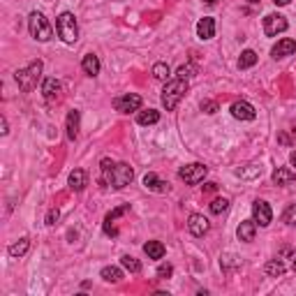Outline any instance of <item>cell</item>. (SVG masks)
Wrapping results in <instances>:
<instances>
[{
    "mask_svg": "<svg viewBox=\"0 0 296 296\" xmlns=\"http://www.w3.org/2000/svg\"><path fill=\"white\" fill-rule=\"evenodd\" d=\"M100 169H102V183L109 187H116V190H123L134 178V169L130 165H125V162H111L109 157H104L100 162Z\"/></svg>",
    "mask_w": 296,
    "mask_h": 296,
    "instance_id": "cell-1",
    "label": "cell"
},
{
    "mask_svg": "<svg viewBox=\"0 0 296 296\" xmlns=\"http://www.w3.org/2000/svg\"><path fill=\"white\" fill-rule=\"evenodd\" d=\"M187 93V79H171L167 81L165 86V91H162V104H165L167 111H174L176 106H178V102L185 97Z\"/></svg>",
    "mask_w": 296,
    "mask_h": 296,
    "instance_id": "cell-2",
    "label": "cell"
},
{
    "mask_svg": "<svg viewBox=\"0 0 296 296\" xmlns=\"http://www.w3.org/2000/svg\"><path fill=\"white\" fill-rule=\"evenodd\" d=\"M42 61H33L28 67H23V70H19L14 74V79H16V84H19V88L23 93H31L33 88L37 86V81H40V76H42Z\"/></svg>",
    "mask_w": 296,
    "mask_h": 296,
    "instance_id": "cell-3",
    "label": "cell"
},
{
    "mask_svg": "<svg viewBox=\"0 0 296 296\" xmlns=\"http://www.w3.org/2000/svg\"><path fill=\"white\" fill-rule=\"evenodd\" d=\"M56 31L61 35V40L65 44H74L76 37H79V25H76V19L72 12H63L58 19H56Z\"/></svg>",
    "mask_w": 296,
    "mask_h": 296,
    "instance_id": "cell-4",
    "label": "cell"
},
{
    "mask_svg": "<svg viewBox=\"0 0 296 296\" xmlns=\"http://www.w3.org/2000/svg\"><path fill=\"white\" fill-rule=\"evenodd\" d=\"M28 31H31V35L35 37L37 42H49L51 35H53L49 21H46L44 14H40V12H33V14L28 16Z\"/></svg>",
    "mask_w": 296,
    "mask_h": 296,
    "instance_id": "cell-5",
    "label": "cell"
},
{
    "mask_svg": "<svg viewBox=\"0 0 296 296\" xmlns=\"http://www.w3.org/2000/svg\"><path fill=\"white\" fill-rule=\"evenodd\" d=\"M206 171H208V167H204L201 162H192V165H185L178 169V178L185 181L187 185H197L206 178Z\"/></svg>",
    "mask_w": 296,
    "mask_h": 296,
    "instance_id": "cell-6",
    "label": "cell"
},
{
    "mask_svg": "<svg viewBox=\"0 0 296 296\" xmlns=\"http://www.w3.org/2000/svg\"><path fill=\"white\" fill-rule=\"evenodd\" d=\"M252 220L257 222L259 227H268L273 220V213H271V206L266 204L264 199H257L252 204Z\"/></svg>",
    "mask_w": 296,
    "mask_h": 296,
    "instance_id": "cell-7",
    "label": "cell"
},
{
    "mask_svg": "<svg viewBox=\"0 0 296 296\" xmlns=\"http://www.w3.org/2000/svg\"><path fill=\"white\" fill-rule=\"evenodd\" d=\"M114 109L121 111V114H130V111H139L141 109V97L134 95V93H127V95H121L114 100Z\"/></svg>",
    "mask_w": 296,
    "mask_h": 296,
    "instance_id": "cell-8",
    "label": "cell"
},
{
    "mask_svg": "<svg viewBox=\"0 0 296 296\" xmlns=\"http://www.w3.org/2000/svg\"><path fill=\"white\" fill-rule=\"evenodd\" d=\"M61 93H63L61 81L53 79V76L44 79V84H42V95H44L46 104H56V102L61 100Z\"/></svg>",
    "mask_w": 296,
    "mask_h": 296,
    "instance_id": "cell-9",
    "label": "cell"
},
{
    "mask_svg": "<svg viewBox=\"0 0 296 296\" xmlns=\"http://www.w3.org/2000/svg\"><path fill=\"white\" fill-rule=\"evenodd\" d=\"M287 25H289V23H287V19L282 14H268L264 19V33L268 37H276L278 33L287 31Z\"/></svg>",
    "mask_w": 296,
    "mask_h": 296,
    "instance_id": "cell-10",
    "label": "cell"
},
{
    "mask_svg": "<svg viewBox=\"0 0 296 296\" xmlns=\"http://www.w3.org/2000/svg\"><path fill=\"white\" fill-rule=\"evenodd\" d=\"M130 211V204H123V206H118V208H114V211L109 213V216L104 218V234L106 236H111V238H116L118 236V229H116V220L121 216H125V213Z\"/></svg>",
    "mask_w": 296,
    "mask_h": 296,
    "instance_id": "cell-11",
    "label": "cell"
},
{
    "mask_svg": "<svg viewBox=\"0 0 296 296\" xmlns=\"http://www.w3.org/2000/svg\"><path fill=\"white\" fill-rule=\"evenodd\" d=\"M231 116H234L236 121H255L257 111L250 102L241 100V102H234V104H231Z\"/></svg>",
    "mask_w": 296,
    "mask_h": 296,
    "instance_id": "cell-12",
    "label": "cell"
},
{
    "mask_svg": "<svg viewBox=\"0 0 296 296\" xmlns=\"http://www.w3.org/2000/svg\"><path fill=\"white\" fill-rule=\"evenodd\" d=\"M187 229H190L192 236H204L206 231L211 229V222L206 220L204 216H199V213H192V216L187 218Z\"/></svg>",
    "mask_w": 296,
    "mask_h": 296,
    "instance_id": "cell-13",
    "label": "cell"
},
{
    "mask_svg": "<svg viewBox=\"0 0 296 296\" xmlns=\"http://www.w3.org/2000/svg\"><path fill=\"white\" fill-rule=\"evenodd\" d=\"M296 53V42L289 40V37H285V40H280L276 46L271 49V56L273 58H287V56H294Z\"/></svg>",
    "mask_w": 296,
    "mask_h": 296,
    "instance_id": "cell-14",
    "label": "cell"
},
{
    "mask_svg": "<svg viewBox=\"0 0 296 296\" xmlns=\"http://www.w3.org/2000/svg\"><path fill=\"white\" fill-rule=\"evenodd\" d=\"M255 231H257V222L255 220H243L236 229V236H238V241L243 243H250L255 241Z\"/></svg>",
    "mask_w": 296,
    "mask_h": 296,
    "instance_id": "cell-15",
    "label": "cell"
},
{
    "mask_svg": "<svg viewBox=\"0 0 296 296\" xmlns=\"http://www.w3.org/2000/svg\"><path fill=\"white\" fill-rule=\"evenodd\" d=\"M197 35H199V40H213L216 37V21L211 16H204L197 23Z\"/></svg>",
    "mask_w": 296,
    "mask_h": 296,
    "instance_id": "cell-16",
    "label": "cell"
},
{
    "mask_svg": "<svg viewBox=\"0 0 296 296\" xmlns=\"http://www.w3.org/2000/svg\"><path fill=\"white\" fill-rule=\"evenodd\" d=\"M144 187L146 190H153V192H169V183L160 181L157 174H153V171L144 176Z\"/></svg>",
    "mask_w": 296,
    "mask_h": 296,
    "instance_id": "cell-17",
    "label": "cell"
},
{
    "mask_svg": "<svg viewBox=\"0 0 296 296\" xmlns=\"http://www.w3.org/2000/svg\"><path fill=\"white\" fill-rule=\"evenodd\" d=\"M273 183L276 185H289V183H294L296 181V174L291 169H287V167H278L276 171H273Z\"/></svg>",
    "mask_w": 296,
    "mask_h": 296,
    "instance_id": "cell-18",
    "label": "cell"
},
{
    "mask_svg": "<svg viewBox=\"0 0 296 296\" xmlns=\"http://www.w3.org/2000/svg\"><path fill=\"white\" fill-rule=\"evenodd\" d=\"M81 70H84L88 76H97V74H100V58H97L95 53L84 56V61H81Z\"/></svg>",
    "mask_w": 296,
    "mask_h": 296,
    "instance_id": "cell-19",
    "label": "cell"
},
{
    "mask_svg": "<svg viewBox=\"0 0 296 296\" xmlns=\"http://www.w3.org/2000/svg\"><path fill=\"white\" fill-rule=\"evenodd\" d=\"M79 118H81V114L76 109H72L67 114V139L70 141H74L79 137Z\"/></svg>",
    "mask_w": 296,
    "mask_h": 296,
    "instance_id": "cell-20",
    "label": "cell"
},
{
    "mask_svg": "<svg viewBox=\"0 0 296 296\" xmlns=\"http://www.w3.org/2000/svg\"><path fill=\"white\" fill-rule=\"evenodd\" d=\"M86 183H88V176H86V171L84 169H74L70 174V187L74 192H81L86 187Z\"/></svg>",
    "mask_w": 296,
    "mask_h": 296,
    "instance_id": "cell-21",
    "label": "cell"
},
{
    "mask_svg": "<svg viewBox=\"0 0 296 296\" xmlns=\"http://www.w3.org/2000/svg\"><path fill=\"white\" fill-rule=\"evenodd\" d=\"M144 252L148 255V259H162L167 250H165V246H162L160 241H148L144 246Z\"/></svg>",
    "mask_w": 296,
    "mask_h": 296,
    "instance_id": "cell-22",
    "label": "cell"
},
{
    "mask_svg": "<svg viewBox=\"0 0 296 296\" xmlns=\"http://www.w3.org/2000/svg\"><path fill=\"white\" fill-rule=\"evenodd\" d=\"M28 248H31V238H19L16 243H12L7 248V252H10V257H23L28 252Z\"/></svg>",
    "mask_w": 296,
    "mask_h": 296,
    "instance_id": "cell-23",
    "label": "cell"
},
{
    "mask_svg": "<svg viewBox=\"0 0 296 296\" xmlns=\"http://www.w3.org/2000/svg\"><path fill=\"white\" fill-rule=\"evenodd\" d=\"M264 271H266V276H271V278H280L282 273L287 271V268H285V264H282V259H271V261H266Z\"/></svg>",
    "mask_w": 296,
    "mask_h": 296,
    "instance_id": "cell-24",
    "label": "cell"
},
{
    "mask_svg": "<svg viewBox=\"0 0 296 296\" xmlns=\"http://www.w3.org/2000/svg\"><path fill=\"white\" fill-rule=\"evenodd\" d=\"M100 276H102V280H106V282H121L123 280V271L118 266H104Z\"/></svg>",
    "mask_w": 296,
    "mask_h": 296,
    "instance_id": "cell-25",
    "label": "cell"
},
{
    "mask_svg": "<svg viewBox=\"0 0 296 296\" xmlns=\"http://www.w3.org/2000/svg\"><path fill=\"white\" fill-rule=\"evenodd\" d=\"M157 121H160V111H155V109L141 111V114L137 116V123H139V125H155Z\"/></svg>",
    "mask_w": 296,
    "mask_h": 296,
    "instance_id": "cell-26",
    "label": "cell"
},
{
    "mask_svg": "<svg viewBox=\"0 0 296 296\" xmlns=\"http://www.w3.org/2000/svg\"><path fill=\"white\" fill-rule=\"evenodd\" d=\"M255 63H257V53H255L252 49L243 51L241 58H238V67H241V70H248V67H252Z\"/></svg>",
    "mask_w": 296,
    "mask_h": 296,
    "instance_id": "cell-27",
    "label": "cell"
},
{
    "mask_svg": "<svg viewBox=\"0 0 296 296\" xmlns=\"http://www.w3.org/2000/svg\"><path fill=\"white\" fill-rule=\"evenodd\" d=\"M121 266H123V268H127L130 273H139V271H141L139 259H134L132 255H123V257H121Z\"/></svg>",
    "mask_w": 296,
    "mask_h": 296,
    "instance_id": "cell-28",
    "label": "cell"
},
{
    "mask_svg": "<svg viewBox=\"0 0 296 296\" xmlns=\"http://www.w3.org/2000/svg\"><path fill=\"white\" fill-rule=\"evenodd\" d=\"M234 174L241 178H257V176H261V165H248V169H236Z\"/></svg>",
    "mask_w": 296,
    "mask_h": 296,
    "instance_id": "cell-29",
    "label": "cell"
},
{
    "mask_svg": "<svg viewBox=\"0 0 296 296\" xmlns=\"http://www.w3.org/2000/svg\"><path fill=\"white\" fill-rule=\"evenodd\" d=\"M208 208H211L213 216H220V213H225L227 208H229V199H225V197H218V199L211 201V206H208Z\"/></svg>",
    "mask_w": 296,
    "mask_h": 296,
    "instance_id": "cell-30",
    "label": "cell"
},
{
    "mask_svg": "<svg viewBox=\"0 0 296 296\" xmlns=\"http://www.w3.org/2000/svg\"><path fill=\"white\" fill-rule=\"evenodd\" d=\"M169 65H167V63H155V65H153V76H155V79H160V81H167L169 79Z\"/></svg>",
    "mask_w": 296,
    "mask_h": 296,
    "instance_id": "cell-31",
    "label": "cell"
},
{
    "mask_svg": "<svg viewBox=\"0 0 296 296\" xmlns=\"http://www.w3.org/2000/svg\"><path fill=\"white\" fill-rule=\"evenodd\" d=\"M282 220H285L287 225H296V204L287 206L285 213H282Z\"/></svg>",
    "mask_w": 296,
    "mask_h": 296,
    "instance_id": "cell-32",
    "label": "cell"
},
{
    "mask_svg": "<svg viewBox=\"0 0 296 296\" xmlns=\"http://www.w3.org/2000/svg\"><path fill=\"white\" fill-rule=\"evenodd\" d=\"M218 109H220V106H218V102H213V100L201 102V111H206V114H216Z\"/></svg>",
    "mask_w": 296,
    "mask_h": 296,
    "instance_id": "cell-33",
    "label": "cell"
},
{
    "mask_svg": "<svg viewBox=\"0 0 296 296\" xmlns=\"http://www.w3.org/2000/svg\"><path fill=\"white\" fill-rule=\"evenodd\" d=\"M58 218H61V211H58V208H51V211L46 213V225L53 227L56 222H58Z\"/></svg>",
    "mask_w": 296,
    "mask_h": 296,
    "instance_id": "cell-34",
    "label": "cell"
},
{
    "mask_svg": "<svg viewBox=\"0 0 296 296\" xmlns=\"http://www.w3.org/2000/svg\"><path fill=\"white\" fill-rule=\"evenodd\" d=\"M192 72H195V67H192V65H183V67H178L176 76H178V79H187V76H192Z\"/></svg>",
    "mask_w": 296,
    "mask_h": 296,
    "instance_id": "cell-35",
    "label": "cell"
},
{
    "mask_svg": "<svg viewBox=\"0 0 296 296\" xmlns=\"http://www.w3.org/2000/svg\"><path fill=\"white\" fill-rule=\"evenodd\" d=\"M171 273H174L171 264H160V266H157V278H169Z\"/></svg>",
    "mask_w": 296,
    "mask_h": 296,
    "instance_id": "cell-36",
    "label": "cell"
},
{
    "mask_svg": "<svg viewBox=\"0 0 296 296\" xmlns=\"http://www.w3.org/2000/svg\"><path fill=\"white\" fill-rule=\"evenodd\" d=\"M218 190V183H206L204 185V192H216Z\"/></svg>",
    "mask_w": 296,
    "mask_h": 296,
    "instance_id": "cell-37",
    "label": "cell"
},
{
    "mask_svg": "<svg viewBox=\"0 0 296 296\" xmlns=\"http://www.w3.org/2000/svg\"><path fill=\"white\" fill-rule=\"evenodd\" d=\"M0 132H3V134H7V118H5V116L0 118Z\"/></svg>",
    "mask_w": 296,
    "mask_h": 296,
    "instance_id": "cell-38",
    "label": "cell"
},
{
    "mask_svg": "<svg viewBox=\"0 0 296 296\" xmlns=\"http://www.w3.org/2000/svg\"><path fill=\"white\" fill-rule=\"evenodd\" d=\"M276 5H280V7H285V5H289V0H273Z\"/></svg>",
    "mask_w": 296,
    "mask_h": 296,
    "instance_id": "cell-39",
    "label": "cell"
},
{
    "mask_svg": "<svg viewBox=\"0 0 296 296\" xmlns=\"http://www.w3.org/2000/svg\"><path fill=\"white\" fill-rule=\"evenodd\" d=\"M289 162H291V165L296 167V151H294V153H291V155H289Z\"/></svg>",
    "mask_w": 296,
    "mask_h": 296,
    "instance_id": "cell-40",
    "label": "cell"
},
{
    "mask_svg": "<svg viewBox=\"0 0 296 296\" xmlns=\"http://www.w3.org/2000/svg\"><path fill=\"white\" fill-rule=\"evenodd\" d=\"M204 3H206V5H216L218 0H204Z\"/></svg>",
    "mask_w": 296,
    "mask_h": 296,
    "instance_id": "cell-41",
    "label": "cell"
},
{
    "mask_svg": "<svg viewBox=\"0 0 296 296\" xmlns=\"http://www.w3.org/2000/svg\"><path fill=\"white\" fill-rule=\"evenodd\" d=\"M248 3H250V5H257V3H261V0H248Z\"/></svg>",
    "mask_w": 296,
    "mask_h": 296,
    "instance_id": "cell-42",
    "label": "cell"
}]
</instances>
